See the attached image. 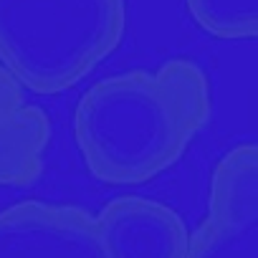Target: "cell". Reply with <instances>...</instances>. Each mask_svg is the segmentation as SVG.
<instances>
[{
	"label": "cell",
	"instance_id": "cell-6",
	"mask_svg": "<svg viewBox=\"0 0 258 258\" xmlns=\"http://www.w3.org/2000/svg\"><path fill=\"white\" fill-rule=\"evenodd\" d=\"M51 124L0 66V187L31 185L43 172Z\"/></svg>",
	"mask_w": 258,
	"mask_h": 258
},
{
	"label": "cell",
	"instance_id": "cell-1",
	"mask_svg": "<svg viewBox=\"0 0 258 258\" xmlns=\"http://www.w3.org/2000/svg\"><path fill=\"white\" fill-rule=\"evenodd\" d=\"M213 111L200 63L170 58L157 69L106 76L74 111V140L89 172L111 185H140L170 170Z\"/></svg>",
	"mask_w": 258,
	"mask_h": 258
},
{
	"label": "cell",
	"instance_id": "cell-7",
	"mask_svg": "<svg viewBox=\"0 0 258 258\" xmlns=\"http://www.w3.org/2000/svg\"><path fill=\"white\" fill-rule=\"evenodd\" d=\"M192 21L210 36L225 41L255 38L258 0H185Z\"/></svg>",
	"mask_w": 258,
	"mask_h": 258
},
{
	"label": "cell",
	"instance_id": "cell-2",
	"mask_svg": "<svg viewBox=\"0 0 258 258\" xmlns=\"http://www.w3.org/2000/svg\"><path fill=\"white\" fill-rule=\"evenodd\" d=\"M124 0H0V66L18 86L58 94L121 43Z\"/></svg>",
	"mask_w": 258,
	"mask_h": 258
},
{
	"label": "cell",
	"instance_id": "cell-4",
	"mask_svg": "<svg viewBox=\"0 0 258 258\" xmlns=\"http://www.w3.org/2000/svg\"><path fill=\"white\" fill-rule=\"evenodd\" d=\"M0 258H106L94 215L74 205L21 203L0 213Z\"/></svg>",
	"mask_w": 258,
	"mask_h": 258
},
{
	"label": "cell",
	"instance_id": "cell-3",
	"mask_svg": "<svg viewBox=\"0 0 258 258\" xmlns=\"http://www.w3.org/2000/svg\"><path fill=\"white\" fill-rule=\"evenodd\" d=\"M187 258H258V150L230 147L213 170L208 210Z\"/></svg>",
	"mask_w": 258,
	"mask_h": 258
},
{
	"label": "cell",
	"instance_id": "cell-5",
	"mask_svg": "<svg viewBox=\"0 0 258 258\" xmlns=\"http://www.w3.org/2000/svg\"><path fill=\"white\" fill-rule=\"evenodd\" d=\"M106 258H187L190 230L165 203L121 195L94 218Z\"/></svg>",
	"mask_w": 258,
	"mask_h": 258
}]
</instances>
